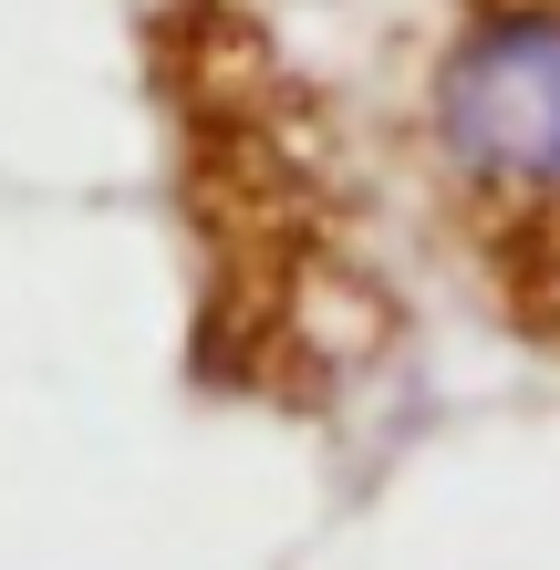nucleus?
I'll use <instances>...</instances> for the list:
<instances>
[{"label": "nucleus", "instance_id": "obj_1", "mask_svg": "<svg viewBox=\"0 0 560 570\" xmlns=\"http://www.w3.org/2000/svg\"><path fill=\"white\" fill-rule=\"evenodd\" d=\"M415 146L478 291L560 353V0H446Z\"/></svg>", "mask_w": 560, "mask_h": 570}]
</instances>
